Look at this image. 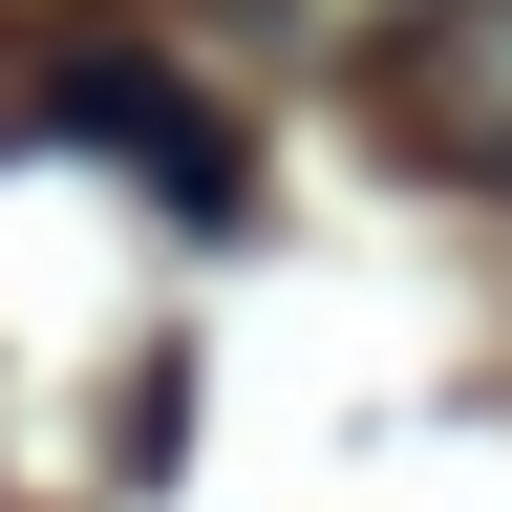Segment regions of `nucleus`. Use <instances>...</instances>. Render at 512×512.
Listing matches in <instances>:
<instances>
[{"mask_svg": "<svg viewBox=\"0 0 512 512\" xmlns=\"http://www.w3.org/2000/svg\"><path fill=\"white\" fill-rule=\"evenodd\" d=\"M384 86H406L427 171H491L512 192V0H427V22L384 43Z\"/></svg>", "mask_w": 512, "mask_h": 512, "instance_id": "2", "label": "nucleus"}, {"mask_svg": "<svg viewBox=\"0 0 512 512\" xmlns=\"http://www.w3.org/2000/svg\"><path fill=\"white\" fill-rule=\"evenodd\" d=\"M43 128L107 150V171H150L171 214H235V128H214V86L150 64V43H64V64H43Z\"/></svg>", "mask_w": 512, "mask_h": 512, "instance_id": "1", "label": "nucleus"}, {"mask_svg": "<svg viewBox=\"0 0 512 512\" xmlns=\"http://www.w3.org/2000/svg\"><path fill=\"white\" fill-rule=\"evenodd\" d=\"M235 22H278L299 64H384V43H406V22H427V0H235Z\"/></svg>", "mask_w": 512, "mask_h": 512, "instance_id": "3", "label": "nucleus"}]
</instances>
